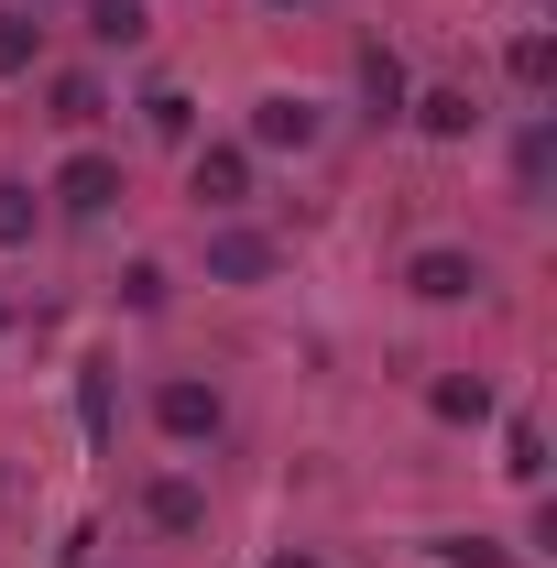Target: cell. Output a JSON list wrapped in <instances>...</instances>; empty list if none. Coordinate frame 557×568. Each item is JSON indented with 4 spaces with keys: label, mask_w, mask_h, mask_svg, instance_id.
I'll list each match as a JSON object with an SVG mask.
<instances>
[{
    "label": "cell",
    "mask_w": 557,
    "mask_h": 568,
    "mask_svg": "<svg viewBox=\"0 0 557 568\" xmlns=\"http://www.w3.org/2000/svg\"><path fill=\"white\" fill-rule=\"evenodd\" d=\"M328 142V110L317 99H295V88H263L252 99V153H317Z\"/></svg>",
    "instance_id": "6da1fadb"
},
{
    "label": "cell",
    "mask_w": 557,
    "mask_h": 568,
    "mask_svg": "<svg viewBox=\"0 0 557 568\" xmlns=\"http://www.w3.org/2000/svg\"><path fill=\"white\" fill-rule=\"evenodd\" d=\"M186 186H198L209 219L252 209V142H198V153H186Z\"/></svg>",
    "instance_id": "7a4b0ae2"
},
{
    "label": "cell",
    "mask_w": 557,
    "mask_h": 568,
    "mask_svg": "<svg viewBox=\"0 0 557 568\" xmlns=\"http://www.w3.org/2000/svg\"><path fill=\"white\" fill-rule=\"evenodd\" d=\"M55 209L67 219H110L121 209V153H99V142L67 153V164H55Z\"/></svg>",
    "instance_id": "3957f363"
},
{
    "label": "cell",
    "mask_w": 557,
    "mask_h": 568,
    "mask_svg": "<svg viewBox=\"0 0 557 568\" xmlns=\"http://www.w3.org/2000/svg\"><path fill=\"white\" fill-rule=\"evenodd\" d=\"M153 426H164L175 448H209L219 426H230V405H219V383H186V372H175V383L153 394Z\"/></svg>",
    "instance_id": "277c9868"
},
{
    "label": "cell",
    "mask_w": 557,
    "mask_h": 568,
    "mask_svg": "<svg viewBox=\"0 0 557 568\" xmlns=\"http://www.w3.org/2000/svg\"><path fill=\"white\" fill-rule=\"evenodd\" d=\"M274 263H284L274 230H241V219L209 230V284H274Z\"/></svg>",
    "instance_id": "5b68a950"
},
{
    "label": "cell",
    "mask_w": 557,
    "mask_h": 568,
    "mask_svg": "<svg viewBox=\"0 0 557 568\" xmlns=\"http://www.w3.org/2000/svg\"><path fill=\"white\" fill-rule=\"evenodd\" d=\"M405 284H416L426 306H470V295H482V252H459V241H426L416 263H405Z\"/></svg>",
    "instance_id": "8992f818"
},
{
    "label": "cell",
    "mask_w": 557,
    "mask_h": 568,
    "mask_svg": "<svg viewBox=\"0 0 557 568\" xmlns=\"http://www.w3.org/2000/svg\"><path fill=\"white\" fill-rule=\"evenodd\" d=\"M142 514H153L164 536H209V493H198V470H153V481H142Z\"/></svg>",
    "instance_id": "52a82bcc"
},
{
    "label": "cell",
    "mask_w": 557,
    "mask_h": 568,
    "mask_svg": "<svg viewBox=\"0 0 557 568\" xmlns=\"http://www.w3.org/2000/svg\"><path fill=\"white\" fill-rule=\"evenodd\" d=\"M405 121H416L426 142H470V132H482V110H470V88H416V99H405Z\"/></svg>",
    "instance_id": "ba28073f"
},
{
    "label": "cell",
    "mask_w": 557,
    "mask_h": 568,
    "mask_svg": "<svg viewBox=\"0 0 557 568\" xmlns=\"http://www.w3.org/2000/svg\"><path fill=\"white\" fill-rule=\"evenodd\" d=\"M361 99H372V121H405L416 88H405V55L394 44H361Z\"/></svg>",
    "instance_id": "9c48e42d"
},
{
    "label": "cell",
    "mask_w": 557,
    "mask_h": 568,
    "mask_svg": "<svg viewBox=\"0 0 557 568\" xmlns=\"http://www.w3.org/2000/svg\"><path fill=\"white\" fill-rule=\"evenodd\" d=\"M33 67H44V22L22 0H0V77H33Z\"/></svg>",
    "instance_id": "30bf717a"
},
{
    "label": "cell",
    "mask_w": 557,
    "mask_h": 568,
    "mask_svg": "<svg viewBox=\"0 0 557 568\" xmlns=\"http://www.w3.org/2000/svg\"><path fill=\"white\" fill-rule=\"evenodd\" d=\"M142 132H153V142H198V99H186L175 77H164V88H142Z\"/></svg>",
    "instance_id": "8fae6325"
},
{
    "label": "cell",
    "mask_w": 557,
    "mask_h": 568,
    "mask_svg": "<svg viewBox=\"0 0 557 568\" xmlns=\"http://www.w3.org/2000/svg\"><path fill=\"white\" fill-rule=\"evenodd\" d=\"M88 33H99L110 55H132L142 33H153V0H88Z\"/></svg>",
    "instance_id": "7c38bea8"
},
{
    "label": "cell",
    "mask_w": 557,
    "mask_h": 568,
    "mask_svg": "<svg viewBox=\"0 0 557 568\" xmlns=\"http://www.w3.org/2000/svg\"><path fill=\"white\" fill-rule=\"evenodd\" d=\"M426 405H437L448 426H492V383H482V372H448V383H437Z\"/></svg>",
    "instance_id": "4fadbf2b"
},
{
    "label": "cell",
    "mask_w": 557,
    "mask_h": 568,
    "mask_svg": "<svg viewBox=\"0 0 557 568\" xmlns=\"http://www.w3.org/2000/svg\"><path fill=\"white\" fill-rule=\"evenodd\" d=\"M503 470H514V481H547V426H536V416L503 426Z\"/></svg>",
    "instance_id": "5bb4252c"
},
{
    "label": "cell",
    "mask_w": 557,
    "mask_h": 568,
    "mask_svg": "<svg viewBox=\"0 0 557 568\" xmlns=\"http://www.w3.org/2000/svg\"><path fill=\"white\" fill-rule=\"evenodd\" d=\"M33 219H44V197H33L22 175H0V252H22V241H33Z\"/></svg>",
    "instance_id": "9a60e30c"
},
{
    "label": "cell",
    "mask_w": 557,
    "mask_h": 568,
    "mask_svg": "<svg viewBox=\"0 0 557 568\" xmlns=\"http://www.w3.org/2000/svg\"><path fill=\"white\" fill-rule=\"evenodd\" d=\"M99 110H110V88H99V77H55V121H67V132H88Z\"/></svg>",
    "instance_id": "2e32d148"
},
{
    "label": "cell",
    "mask_w": 557,
    "mask_h": 568,
    "mask_svg": "<svg viewBox=\"0 0 557 568\" xmlns=\"http://www.w3.org/2000/svg\"><path fill=\"white\" fill-rule=\"evenodd\" d=\"M503 67H514V88H547V77H557V44H547V33H514Z\"/></svg>",
    "instance_id": "e0dca14e"
},
{
    "label": "cell",
    "mask_w": 557,
    "mask_h": 568,
    "mask_svg": "<svg viewBox=\"0 0 557 568\" xmlns=\"http://www.w3.org/2000/svg\"><path fill=\"white\" fill-rule=\"evenodd\" d=\"M426 558H437V568H503V558H514V547H492V536H437Z\"/></svg>",
    "instance_id": "ac0fdd59"
},
{
    "label": "cell",
    "mask_w": 557,
    "mask_h": 568,
    "mask_svg": "<svg viewBox=\"0 0 557 568\" xmlns=\"http://www.w3.org/2000/svg\"><path fill=\"white\" fill-rule=\"evenodd\" d=\"M547 153H557L547 121H525V142H514V175H525V186H547Z\"/></svg>",
    "instance_id": "d6986e66"
},
{
    "label": "cell",
    "mask_w": 557,
    "mask_h": 568,
    "mask_svg": "<svg viewBox=\"0 0 557 568\" xmlns=\"http://www.w3.org/2000/svg\"><path fill=\"white\" fill-rule=\"evenodd\" d=\"M274 568H317V558H274Z\"/></svg>",
    "instance_id": "ffe728a7"
},
{
    "label": "cell",
    "mask_w": 557,
    "mask_h": 568,
    "mask_svg": "<svg viewBox=\"0 0 557 568\" xmlns=\"http://www.w3.org/2000/svg\"><path fill=\"white\" fill-rule=\"evenodd\" d=\"M0 339H11V306H0Z\"/></svg>",
    "instance_id": "44dd1931"
},
{
    "label": "cell",
    "mask_w": 557,
    "mask_h": 568,
    "mask_svg": "<svg viewBox=\"0 0 557 568\" xmlns=\"http://www.w3.org/2000/svg\"><path fill=\"white\" fill-rule=\"evenodd\" d=\"M22 11H33V0H22Z\"/></svg>",
    "instance_id": "7402d4cb"
}]
</instances>
